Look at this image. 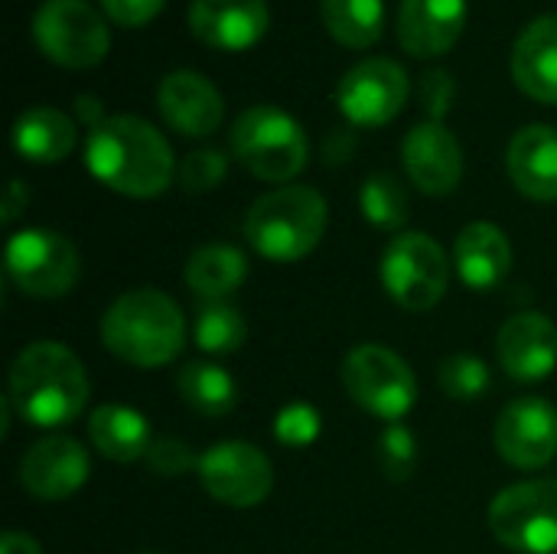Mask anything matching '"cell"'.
Returning a JSON list of instances; mask_svg holds the SVG:
<instances>
[{
    "mask_svg": "<svg viewBox=\"0 0 557 554\" xmlns=\"http://www.w3.org/2000/svg\"><path fill=\"white\" fill-rule=\"evenodd\" d=\"M85 163L98 183L131 199L160 196L180 173L170 140L137 114H108L91 127Z\"/></svg>",
    "mask_w": 557,
    "mask_h": 554,
    "instance_id": "obj_1",
    "label": "cell"
},
{
    "mask_svg": "<svg viewBox=\"0 0 557 554\" xmlns=\"http://www.w3.org/2000/svg\"><path fill=\"white\" fill-rule=\"evenodd\" d=\"M23 209H26V186L20 180H13L7 189V199H3V222H13Z\"/></svg>",
    "mask_w": 557,
    "mask_h": 554,
    "instance_id": "obj_40",
    "label": "cell"
},
{
    "mask_svg": "<svg viewBox=\"0 0 557 554\" xmlns=\"http://www.w3.org/2000/svg\"><path fill=\"white\" fill-rule=\"evenodd\" d=\"M7 278L36 300H55L65 297L82 271L78 248L52 229H23L10 235L7 251Z\"/></svg>",
    "mask_w": 557,
    "mask_h": 554,
    "instance_id": "obj_7",
    "label": "cell"
},
{
    "mask_svg": "<svg viewBox=\"0 0 557 554\" xmlns=\"http://www.w3.org/2000/svg\"><path fill=\"white\" fill-rule=\"evenodd\" d=\"M382 287L411 313L434 310L447 294L444 248L428 232H405L392 238L382 255Z\"/></svg>",
    "mask_w": 557,
    "mask_h": 554,
    "instance_id": "obj_9",
    "label": "cell"
},
{
    "mask_svg": "<svg viewBox=\"0 0 557 554\" xmlns=\"http://www.w3.org/2000/svg\"><path fill=\"white\" fill-rule=\"evenodd\" d=\"M0 554H42L39 542L23 532H7L0 542Z\"/></svg>",
    "mask_w": 557,
    "mask_h": 554,
    "instance_id": "obj_39",
    "label": "cell"
},
{
    "mask_svg": "<svg viewBox=\"0 0 557 554\" xmlns=\"http://www.w3.org/2000/svg\"><path fill=\"white\" fill-rule=\"evenodd\" d=\"M379 460L388 480H408L418 464V441L405 424H388L379 441Z\"/></svg>",
    "mask_w": 557,
    "mask_h": 554,
    "instance_id": "obj_32",
    "label": "cell"
},
{
    "mask_svg": "<svg viewBox=\"0 0 557 554\" xmlns=\"http://www.w3.org/2000/svg\"><path fill=\"white\" fill-rule=\"evenodd\" d=\"M166 0H101L104 16H111L117 26H144L150 23Z\"/></svg>",
    "mask_w": 557,
    "mask_h": 554,
    "instance_id": "obj_36",
    "label": "cell"
},
{
    "mask_svg": "<svg viewBox=\"0 0 557 554\" xmlns=\"http://www.w3.org/2000/svg\"><path fill=\"white\" fill-rule=\"evenodd\" d=\"M454 264L470 291H493L512 268V245L493 222H470L454 245Z\"/></svg>",
    "mask_w": 557,
    "mask_h": 554,
    "instance_id": "obj_22",
    "label": "cell"
},
{
    "mask_svg": "<svg viewBox=\"0 0 557 554\" xmlns=\"http://www.w3.org/2000/svg\"><path fill=\"white\" fill-rule=\"evenodd\" d=\"M180 398L206 418H225L238 405V382L212 362H189L176 372Z\"/></svg>",
    "mask_w": 557,
    "mask_h": 554,
    "instance_id": "obj_26",
    "label": "cell"
},
{
    "mask_svg": "<svg viewBox=\"0 0 557 554\" xmlns=\"http://www.w3.org/2000/svg\"><path fill=\"white\" fill-rule=\"evenodd\" d=\"M320 13L330 36L346 49H369L385 33L382 0H320Z\"/></svg>",
    "mask_w": 557,
    "mask_h": 554,
    "instance_id": "obj_27",
    "label": "cell"
},
{
    "mask_svg": "<svg viewBox=\"0 0 557 554\" xmlns=\"http://www.w3.org/2000/svg\"><path fill=\"white\" fill-rule=\"evenodd\" d=\"M352 134L349 131H336V134H330V140H326V147H323V157L330 160V163H346L349 160V153H352Z\"/></svg>",
    "mask_w": 557,
    "mask_h": 554,
    "instance_id": "obj_38",
    "label": "cell"
},
{
    "mask_svg": "<svg viewBox=\"0 0 557 554\" xmlns=\"http://www.w3.org/2000/svg\"><path fill=\"white\" fill-rule=\"evenodd\" d=\"M196 477L202 490L232 509H251L271 496L274 470L268 454L248 441H219L199 454Z\"/></svg>",
    "mask_w": 557,
    "mask_h": 554,
    "instance_id": "obj_11",
    "label": "cell"
},
{
    "mask_svg": "<svg viewBox=\"0 0 557 554\" xmlns=\"http://www.w3.org/2000/svg\"><path fill=\"white\" fill-rule=\"evenodd\" d=\"M75 118H78L82 124H88V127H98L108 114H104V104H101L95 95H78V101H75Z\"/></svg>",
    "mask_w": 557,
    "mask_h": 554,
    "instance_id": "obj_37",
    "label": "cell"
},
{
    "mask_svg": "<svg viewBox=\"0 0 557 554\" xmlns=\"http://www.w3.org/2000/svg\"><path fill=\"white\" fill-rule=\"evenodd\" d=\"M157 108L160 118L183 137H209L225 118V101L219 88L193 69H176L163 75L157 88Z\"/></svg>",
    "mask_w": 557,
    "mask_h": 554,
    "instance_id": "obj_16",
    "label": "cell"
},
{
    "mask_svg": "<svg viewBox=\"0 0 557 554\" xmlns=\"http://www.w3.org/2000/svg\"><path fill=\"white\" fill-rule=\"evenodd\" d=\"M516 189L535 202L557 199V131L548 124H529L516 131L506 153Z\"/></svg>",
    "mask_w": 557,
    "mask_h": 554,
    "instance_id": "obj_21",
    "label": "cell"
},
{
    "mask_svg": "<svg viewBox=\"0 0 557 554\" xmlns=\"http://www.w3.org/2000/svg\"><path fill=\"white\" fill-rule=\"evenodd\" d=\"M225 173H228V157L219 147H196L183 157L176 180L186 193H209L225 180Z\"/></svg>",
    "mask_w": 557,
    "mask_h": 554,
    "instance_id": "obj_31",
    "label": "cell"
},
{
    "mask_svg": "<svg viewBox=\"0 0 557 554\" xmlns=\"http://www.w3.org/2000/svg\"><path fill=\"white\" fill-rule=\"evenodd\" d=\"M7 398L33 428H65L88 402L85 366L69 346L39 340L13 359Z\"/></svg>",
    "mask_w": 557,
    "mask_h": 554,
    "instance_id": "obj_2",
    "label": "cell"
},
{
    "mask_svg": "<svg viewBox=\"0 0 557 554\" xmlns=\"http://www.w3.org/2000/svg\"><path fill=\"white\" fill-rule=\"evenodd\" d=\"M245 336H248L245 317L232 304L212 300V304L199 307V313H196V346L202 353H209V356L238 353L245 346Z\"/></svg>",
    "mask_w": 557,
    "mask_h": 554,
    "instance_id": "obj_29",
    "label": "cell"
},
{
    "mask_svg": "<svg viewBox=\"0 0 557 554\" xmlns=\"http://www.w3.org/2000/svg\"><path fill=\"white\" fill-rule=\"evenodd\" d=\"M346 395L369 415L398 424L418 402V379L411 366L379 343L356 346L339 369Z\"/></svg>",
    "mask_w": 557,
    "mask_h": 554,
    "instance_id": "obj_6",
    "label": "cell"
},
{
    "mask_svg": "<svg viewBox=\"0 0 557 554\" xmlns=\"http://www.w3.org/2000/svg\"><path fill=\"white\" fill-rule=\"evenodd\" d=\"M490 532L519 554H557V480H525L490 506Z\"/></svg>",
    "mask_w": 557,
    "mask_h": 554,
    "instance_id": "obj_10",
    "label": "cell"
},
{
    "mask_svg": "<svg viewBox=\"0 0 557 554\" xmlns=\"http://www.w3.org/2000/svg\"><path fill=\"white\" fill-rule=\"evenodd\" d=\"M411 95V78L395 59H362L336 85V104L356 127H385Z\"/></svg>",
    "mask_w": 557,
    "mask_h": 554,
    "instance_id": "obj_12",
    "label": "cell"
},
{
    "mask_svg": "<svg viewBox=\"0 0 557 554\" xmlns=\"http://www.w3.org/2000/svg\"><path fill=\"white\" fill-rule=\"evenodd\" d=\"M496 356L509 379L542 382L557 369V327L545 313H516L496 336Z\"/></svg>",
    "mask_w": 557,
    "mask_h": 554,
    "instance_id": "obj_17",
    "label": "cell"
},
{
    "mask_svg": "<svg viewBox=\"0 0 557 554\" xmlns=\"http://www.w3.org/2000/svg\"><path fill=\"white\" fill-rule=\"evenodd\" d=\"M193 36L222 52H245L268 33L264 0H193L189 7Z\"/></svg>",
    "mask_w": 557,
    "mask_h": 554,
    "instance_id": "obj_18",
    "label": "cell"
},
{
    "mask_svg": "<svg viewBox=\"0 0 557 554\" xmlns=\"http://www.w3.org/2000/svg\"><path fill=\"white\" fill-rule=\"evenodd\" d=\"M186 340L183 310L157 287L121 294L101 317V343L111 356L137 369H157L180 356Z\"/></svg>",
    "mask_w": 557,
    "mask_h": 554,
    "instance_id": "obj_3",
    "label": "cell"
},
{
    "mask_svg": "<svg viewBox=\"0 0 557 554\" xmlns=\"http://www.w3.org/2000/svg\"><path fill=\"white\" fill-rule=\"evenodd\" d=\"M326 232V199L313 186H277L245 216L248 245L277 264L307 258Z\"/></svg>",
    "mask_w": 557,
    "mask_h": 554,
    "instance_id": "obj_4",
    "label": "cell"
},
{
    "mask_svg": "<svg viewBox=\"0 0 557 554\" xmlns=\"http://www.w3.org/2000/svg\"><path fill=\"white\" fill-rule=\"evenodd\" d=\"M88 438L95 444V451L114 464H134L144 460L153 434L150 424L140 411L127 408V405H101L91 411L88 421Z\"/></svg>",
    "mask_w": 557,
    "mask_h": 554,
    "instance_id": "obj_24",
    "label": "cell"
},
{
    "mask_svg": "<svg viewBox=\"0 0 557 554\" xmlns=\"http://www.w3.org/2000/svg\"><path fill=\"white\" fill-rule=\"evenodd\" d=\"M91 473L88 454L78 441L52 434L36 441L20 460V483L33 500L62 503L75 496Z\"/></svg>",
    "mask_w": 557,
    "mask_h": 554,
    "instance_id": "obj_14",
    "label": "cell"
},
{
    "mask_svg": "<svg viewBox=\"0 0 557 554\" xmlns=\"http://www.w3.org/2000/svg\"><path fill=\"white\" fill-rule=\"evenodd\" d=\"M467 26V0H401L398 42L408 56L434 59L454 49Z\"/></svg>",
    "mask_w": 557,
    "mask_h": 554,
    "instance_id": "obj_19",
    "label": "cell"
},
{
    "mask_svg": "<svg viewBox=\"0 0 557 554\" xmlns=\"http://www.w3.org/2000/svg\"><path fill=\"white\" fill-rule=\"evenodd\" d=\"M144 464L157 477H186V473H196L199 454H193L189 444L180 438H153Z\"/></svg>",
    "mask_w": 557,
    "mask_h": 554,
    "instance_id": "obj_34",
    "label": "cell"
},
{
    "mask_svg": "<svg viewBox=\"0 0 557 554\" xmlns=\"http://www.w3.org/2000/svg\"><path fill=\"white\" fill-rule=\"evenodd\" d=\"M75 121L59 108H26L13 121V147L29 163H59L75 150Z\"/></svg>",
    "mask_w": 557,
    "mask_h": 554,
    "instance_id": "obj_23",
    "label": "cell"
},
{
    "mask_svg": "<svg viewBox=\"0 0 557 554\" xmlns=\"http://www.w3.org/2000/svg\"><path fill=\"white\" fill-rule=\"evenodd\" d=\"M418 95H421V104L428 111V121H444L447 111L454 108L457 82H454V75L447 69H428L421 75Z\"/></svg>",
    "mask_w": 557,
    "mask_h": 554,
    "instance_id": "obj_35",
    "label": "cell"
},
{
    "mask_svg": "<svg viewBox=\"0 0 557 554\" xmlns=\"http://www.w3.org/2000/svg\"><path fill=\"white\" fill-rule=\"evenodd\" d=\"M274 438H277V444L294 447V451L310 447L320 438V411L304 402L281 408L274 418Z\"/></svg>",
    "mask_w": 557,
    "mask_h": 554,
    "instance_id": "obj_33",
    "label": "cell"
},
{
    "mask_svg": "<svg viewBox=\"0 0 557 554\" xmlns=\"http://www.w3.org/2000/svg\"><path fill=\"white\" fill-rule=\"evenodd\" d=\"M33 39L62 69H91L111 49L108 23L88 0H46L33 16Z\"/></svg>",
    "mask_w": 557,
    "mask_h": 554,
    "instance_id": "obj_8",
    "label": "cell"
},
{
    "mask_svg": "<svg viewBox=\"0 0 557 554\" xmlns=\"http://www.w3.org/2000/svg\"><path fill=\"white\" fill-rule=\"evenodd\" d=\"M359 209L362 216L385 232H395L408 222L411 216V202H408V189L401 186V180L395 173H372L362 186H359Z\"/></svg>",
    "mask_w": 557,
    "mask_h": 554,
    "instance_id": "obj_28",
    "label": "cell"
},
{
    "mask_svg": "<svg viewBox=\"0 0 557 554\" xmlns=\"http://www.w3.org/2000/svg\"><path fill=\"white\" fill-rule=\"evenodd\" d=\"M401 160L424 196H447L463 180V147L444 121L414 124L401 144Z\"/></svg>",
    "mask_w": 557,
    "mask_h": 554,
    "instance_id": "obj_15",
    "label": "cell"
},
{
    "mask_svg": "<svg viewBox=\"0 0 557 554\" xmlns=\"http://www.w3.org/2000/svg\"><path fill=\"white\" fill-rule=\"evenodd\" d=\"M496 451L519 470H542L557 454V408L545 398H516L503 408L496 431Z\"/></svg>",
    "mask_w": 557,
    "mask_h": 554,
    "instance_id": "obj_13",
    "label": "cell"
},
{
    "mask_svg": "<svg viewBox=\"0 0 557 554\" xmlns=\"http://www.w3.org/2000/svg\"><path fill=\"white\" fill-rule=\"evenodd\" d=\"M228 144L238 163L264 183H287L310 160V140L304 127L294 114L274 104H255L242 111L228 131Z\"/></svg>",
    "mask_w": 557,
    "mask_h": 554,
    "instance_id": "obj_5",
    "label": "cell"
},
{
    "mask_svg": "<svg viewBox=\"0 0 557 554\" xmlns=\"http://www.w3.org/2000/svg\"><path fill=\"white\" fill-rule=\"evenodd\" d=\"M437 382L441 389L454 398V402H476L486 395L490 389V369L480 356L470 353H457L447 356L437 369Z\"/></svg>",
    "mask_w": 557,
    "mask_h": 554,
    "instance_id": "obj_30",
    "label": "cell"
},
{
    "mask_svg": "<svg viewBox=\"0 0 557 554\" xmlns=\"http://www.w3.org/2000/svg\"><path fill=\"white\" fill-rule=\"evenodd\" d=\"M512 78L532 101L557 104V13L535 16L516 39Z\"/></svg>",
    "mask_w": 557,
    "mask_h": 554,
    "instance_id": "obj_20",
    "label": "cell"
},
{
    "mask_svg": "<svg viewBox=\"0 0 557 554\" xmlns=\"http://www.w3.org/2000/svg\"><path fill=\"white\" fill-rule=\"evenodd\" d=\"M248 274V261L232 245H202L186 261V284L202 300H225L242 287Z\"/></svg>",
    "mask_w": 557,
    "mask_h": 554,
    "instance_id": "obj_25",
    "label": "cell"
},
{
    "mask_svg": "<svg viewBox=\"0 0 557 554\" xmlns=\"http://www.w3.org/2000/svg\"><path fill=\"white\" fill-rule=\"evenodd\" d=\"M137 554H163V552H137Z\"/></svg>",
    "mask_w": 557,
    "mask_h": 554,
    "instance_id": "obj_41",
    "label": "cell"
}]
</instances>
